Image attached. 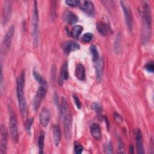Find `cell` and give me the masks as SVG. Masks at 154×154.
Returning <instances> with one entry per match:
<instances>
[{
  "label": "cell",
  "instance_id": "1",
  "mask_svg": "<svg viewBox=\"0 0 154 154\" xmlns=\"http://www.w3.org/2000/svg\"><path fill=\"white\" fill-rule=\"evenodd\" d=\"M142 41L146 44L150 40L152 34V17L150 7L146 2H143L142 11Z\"/></svg>",
  "mask_w": 154,
  "mask_h": 154
},
{
  "label": "cell",
  "instance_id": "2",
  "mask_svg": "<svg viewBox=\"0 0 154 154\" xmlns=\"http://www.w3.org/2000/svg\"><path fill=\"white\" fill-rule=\"evenodd\" d=\"M61 113L64 125V134L66 139H70L72 132V116L67 100L62 97L61 102Z\"/></svg>",
  "mask_w": 154,
  "mask_h": 154
},
{
  "label": "cell",
  "instance_id": "3",
  "mask_svg": "<svg viewBox=\"0 0 154 154\" xmlns=\"http://www.w3.org/2000/svg\"><path fill=\"white\" fill-rule=\"evenodd\" d=\"M25 85V72H22L20 76L17 80V94L18 99L19 108L20 113L23 117H26L27 116V107L26 103L24 94V87Z\"/></svg>",
  "mask_w": 154,
  "mask_h": 154
},
{
  "label": "cell",
  "instance_id": "4",
  "mask_svg": "<svg viewBox=\"0 0 154 154\" xmlns=\"http://www.w3.org/2000/svg\"><path fill=\"white\" fill-rule=\"evenodd\" d=\"M14 32V27L13 25H11V26H10L8 31H7L2 43L1 51L2 54H7L9 51L12 41V38L13 37Z\"/></svg>",
  "mask_w": 154,
  "mask_h": 154
},
{
  "label": "cell",
  "instance_id": "5",
  "mask_svg": "<svg viewBox=\"0 0 154 154\" xmlns=\"http://www.w3.org/2000/svg\"><path fill=\"white\" fill-rule=\"evenodd\" d=\"M10 131L11 138L14 143L19 140V132L17 128V120L14 113L11 110L10 114Z\"/></svg>",
  "mask_w": 154,
  "mask_h": 154
},
{
  "label": "cell",
  "instance_id": "6",
  "mask_svg": "<svg viewBox=\"0 0 154 154\" xmlns=\"http://www.w3.org/2000/svg\"><path fill=\"white\" fill-rule=\"evenodd\" d=\"M46 90H45V88L42 87H40L37 89L36 94L32 101V106L35 111H37L39 108L40 105L42 103L43 100L44 99L46 96Z\"/></svg>",
  "mask_w": 154,
  "mask_h": 154
},
{
  "label": "cell",
  "instance_id": "7",
  "mask_svg": "<svg viewBox=\"0 0 154 154\" xmlns=\"http://www.w3.org/2000/svg\"><path fill=\"white\" fill-rule=\"evenodd\" d=\"M120 4L122 6V8L123 9V14L125 19L126 20V25L129 29V30H132L133 28V20H132V16L131 8L129 7L126 4V2L123 1L120 2Z\"/></svg>",
  "mask_w": 154,
  "mask_h": 154
},
{
  "label": "cell",
  "instance_id": "8",
  "mask_svg": "<svg viewBox=\"0 0 154 154\" xmlns=\"http://www.w3.org/2000/svg\"><path fill=\"white\" fill-rule=\"evenodd\" d=\"M38 16L37 1H34L33 19H32V32H33L34 39L35 40V43H37V38H38Z\"/></svg>",
  "mask_w": 154,
  "mask_h": 154
},
{
  "label": "cell",
  "instance_id": "9",
  "mask_svg": "<svg viewBox=\"0 0 154 154\" xmlns=\"http://www.w3.org/2000/svg\"><path fill=\"white\" fill-rule=\"evenodd\" d=\"M8 141V133L4 125L1 126V142H0V153H6Z\"/></svg>",
  "mask_w": 154,
  "mask_h": 154
},
{
  "label": "cell",
  "instance_id": "10",
  "mask_svg": "<svg viewBox=\"0 0 154 154\" xmlns=\"http://www.w3.org/2000/svg\"><path fill=\"white\" fill-rule=\"evenodd\" d=\"M62 49L66 55H68L71 52L79 50L80 49V45L77 42L69 40L64 42L63 44Z\"/></svg>",
  "mask_w": 154,
  "mask_h": 154
},
{
  "label": "cell",
  "instance_id": "11",
  "mask_svg": "<svg viewBox=\"0 0 154 154\" xmlns=\"http://www.w3.org/2000/svg\"><path fill=\"white\" fill-rule=\"evenodd\" d=\"M97 29L99 33L103 36H108L112 34V29L108 23L103 22H100L97 23Z\"/></svg>",
  "mask_w": 154,
  "mask_h": 154
},
{
  "label": "cell",
  "instance_id": "12",
  "mask_svg": "<svg viewBox=\"0 0 154 154\" xmlns=\"http://www.w3.org/2000/svg\"><path fill=\"white\" fill-rule=\"evenodd\" d=\"M95 70H96V81L98 82L102 81L103 70L104 67V62L103 58H100L95 62Z\"/></svg>",
  "mask_w": 154,
  "mask_h": 154
},
{
  "label": "cell",
  "instance_id": "13",
  "mask_svg": "<svg viewBox=\"0 0 154 154\" xmlns=\"http://www.w3.org/2000/svg\"><path fill=\"white\" fill-rule=\"evenodd\" d=\"M69 77V73H68V63L67 61L64 62L63 64L58 77V84L61 86L63 84V82L65 80H67Z\"/></svg>",
  "mask_w": 154,
  "mask_h": 154
},
{
  "label": "cell",
  "instance_id": "14",
  "mask_svg": "<svg viewBox=\"0 0 154 154\" xmlns=\"http://www.w3.org/2000/svg\"><path fill=\"white\" fill-rule=\"evenodd\" d=\"M136 148L137 153L143 154L145 153L143 147L142 133L140 129H137L136 131Z\"/></svg>",
  "mask_w": 154,
  "mask_h": 154
},
{
  "label": "cell",
  "instance_id": "15",
  "mask_svg": "<svg viewBox=\"0 0 154 154\" xmlns=\"http://www.w3.org/2000/svg\"><path fill=\"white\" fill-rule=\"evenodd\" d=\"M50 118H51V113L49 109H46V108L43 109L40 113L39 120L41 125L44 127L47 126V125L49 124Z\"/></svg>",
  "mask_w": 154,
  "mask_h": 154
},
{
  "label": "cell",
  "instance_id": "16",
  "mask_svg": "<svg viewBox=\"0 0 154 154\" xmlns=\"http://www.w3.org/2000/svg\"><path fill=\"white\" fill-rule=\"evenodd\" d=\"M52 137L55 146H58L60 143L61 138V132L58 125H55L52 127Z\"/></svg>",
  "mask_w": 154,
  "mask_h": 154
},
{
  "label": "cell",
  "instance_id": "17",
  "mask_svg": "<svg viewBox=\"0 0 154 154\" xmlns=\"http://www.w3.org/2000/svg\"><path fill=\"white\" fill-rule=\"evenodd\" d=\"M63 18L66 22L71 25L76 23L78 20L77 16L69 10H66V11H64L63 14Z\"/></svg>",
  "mask_w": 154,
  "mask_h": 154
},
{
  "label": "cell",
  "instance_id": "18",
  "mask_svg": "<svg viewBox=\"0 0 154 154\" xmlns=\"http://www.w3.org/2000/svg\"><path fill=\"white\" fill-rule=\"evenodd\" d=\"M81 8L83 10L85 13H86L89 16H93L94 15V4L92 1H85L82 5Z\"/></svg>",
  "mask_w": 154,
  "mask_h": 154
},
{
  "label": "cell",
  "instance_id": "19",
  "mask_svg": "<svg viewBox=\"0 0 154 154\" xmlns=\"http://www.w3.org/2000/svg\"><path fill=\"white\" fill-rule=\"evenodd\" d=\"M3 19L2 22L4 24H6L10 18L11 15V7L10 4L8 1H5L3 6Z\"/></svg>",
  "mask_w": 154,
  "mask_h": 154
},
{
  "label": "cell",
  "instance_id": "20",
  "mask_svg": "<svg viewBox=\"0 0 154 154\" xmlns=\"http://www.w3.org/2000/svg\"><path fill=\"white\" fill-rule=\"evenodd\" d=\"M75 75L76 77L80 81H84L85 79V69L82 64H78L76 67Z\"/></svg>",
  "mask_w": 154,
  "mask_h": 154
},
{
  "label": "cell",
  "instance_id": "21",
  "mask_svg": "<svg viewBox=\"0 0 154 154\" xmlns=\"http://www.w3.org/2000/svg\"><path fill=\"white\" fill-rule=\"evenodd\" d=\"M91 134L94 139L99 140L101 138V132L100 126L97 123H93L90 129Z\"/></svg>",
  "mask_w": 154,
  "mask_h": 154
},
{
  "label": "cell",
  "instance_id": "22",
  "mask_svg": "<svg viewBox=\"0 0 154 154\" xmlns=\"http://www.w3.org/2000/svg\"><path fill=\"white\" fill-rule=\"evenodd\" d=\"M82 30L83 27L82 26L79 25L74 26L71 31V36L74 39H78L79 37Z\"/></svg>",
  "mask_w": 154,
  "mask_h": 154
},
{
  "label": "cell",
  "instance_id": "23",
  "mask_svg": "<svg viewBox=\"0 0 154 154\" xmlns=\"http://www.w3.org/2000/svg\"><path fill=\"white\" fill-rule=\"evenodd\" d=\"M45 134L44 132H42L40 134L38 139V146L40 150V153H42L43 152L44 148V143H45Z\"/></svg>",
  "mask_w": 154,
  "mask_h": 154
},
{
  "label": "cell",
  "instance_id": "24",
  "mask_svg": "<svg viewBox=\"0 0 154 154\" xmlns=\"http://www.w3.org/2000/svg\"><path fill=\"white\" fill-rule=\"evenodd\" d=\"M90 51L92 55V60L93 62H96L99 58V52L97 51V49L96 46L94 45H92L90 47Z\"/></svg>",
  "mask_w": 154,
  "mask_h": 154
},
{
  "label": "cell",
  "instance_id": "25",
  "mask_svg": "<svg viewBox=\"0 0 154 154\" xmlns=\"http://www.w3.org/2000/svg\"><path fill=\"white\" fill-rule=\"evenodd\" d=\"M32 75H33L34 79L40 84H41L42 85H44L46 84V81L45 79V78L41 75L38 73L37 72H36L35 70H33V71H32Z\"/></svg>",
  "mask_w": 154,
  "mask_h": 154
},
{
  "label": "cell",
  "instance_id": "26",
  "mask_svg": "<svg viewBox=\"0 0 154 154\" xmlns=\"http://www.w3.org/2000/svg\"><path fill=\"white\" fill-rule=\"evenodd\" d=\"M83 151L82 146L77 141H75L74 143V152L76 154H80Z\"/></svg>",
  "mask_w": 154,
  "mask_h": 154
},
{
  "label": "cell",
  "instance_id": "27",
  "mask_svg": "<svg viewBox=\"0 0 154 154\" xmlns=\"http://www.w3.org/2000/svg\"><path fill=\"white\" fill-rule=\"evenodd\" d=\"M93 37V34L92 33H90V32H87V33H85L84 34L82 37H81V40L85 42V43H88V42H90L92 38Z\"/></svg>",
  "mask_w": 154,
  "mask_h": 154
},
{
  "label": "cell",
  "instance_id": "28",
  "mask_svg": "<svg viewBox=\"0 0 154 154\" xmlns=\"http://www.w3.org/2000/svg\"><path fill=\"white\" fill-rule=\"evenodd\" d=\"M66 4L69 6L75 7L80 5V1L79 0H67L66 1Z\"/></svg>",
  "mask_w": 154,
  "mask_h": 154
},
{
  "label": "cell",
  "instance_id": "29",
  "mask_svg": "<svg viewBox=\"0 0 154 154\" xmlns=\"http://www.w3.org/2000/svg\"><path fill=\"white\" fill-rule=\"evenodd\" d=\"M103 149H104V152L106 153H113L112 147L111 142H109V143L105 144L104 145Z\"/></svg>",
  "mask_w": 154,
  "mask_h": 154
},
{
  "label": "cell",
  "instance_id": "30",
  "mask_svg": "<svg viewBox=\"0 0 154 154\" xmlns=\"http://www.w3.org/2000/svg\"><path fill=\"white\" fill-rule=\"evenodd\" d=\"M120 36L119 35H117L116 40H115V43H114V49H115V52H117V54H118V52H119V49H120Z\"/></svg>",
  "mask_w": 154,
  "mask_h": 154
},
{
  "label": "cell",
  "instance_id": "31",
  "mask_svg": "<svg viewBox=\"0 0 154 154\" xmlns=\"http://www.w3.org/2000/svg\"><path fill=\"white\" fill-rule=\"evenodd\" d=\"M144 68L146 69V70L147 71H148L150 73H153V70H154V64H153V62L151 61V62H149L147 63L145 66Z\"/></svg>",
  "mask_w": 154,
  "mask_h": 154
},
{
  "label": "cell",
  "instance_id": "32",
  "mask_svg": "<svg viewBox=\"0 0 154 154\" xmlns=\"http://www.w3.org/2000/svg\"><path fill=\"white\" fill-rule=\"evenodd\" d=\"M33 119H29L28 120H26V122H25V128H26V130L28 132H30V130H31V127L32 125V123H33Z\"/></svg>",
  "mask_w": 154,
  "mask_h": 154
},
{
  "label": "cell",
  "instance_id": "33",
  "mask_svg": "<svg viewBox=\"0 0 154 154\" xmlns=\"http://www.w3.org/2000/svg\"><path fill=\"white\" fill-rule=\"evenodd\" d=\"M92 108L97 112H100L101 111V106L100 105L97 103V102H95V103H93L92 104V106H91Z\"/></svg>",
  "mask_w": 154,
  "mask_h": 154
},
{
  "label": "cell",
  "instance_id": "34",
  "mask_svg": "<svg viewBox=\"0 0 154 154\" xmlns=\"http://www.w3.org/2000/svg\"><path fill=\"white\" fill-rule=\"evenodd\" d=\"M73 99L75 100V104L76 105V107L78 108V109H80L81 107V103L78 98V97L76 95V94H73Z\"/></svg>",
  "mask_w": 154,
  "mask_h": 154
},
{
  "label": "cell",
  "instance_id": "35",
  "mask_svg": "<svg viewBox=\"0 0 154 154\" xmlns=\"http://www.w3.org/2000/svg\"><path fill=\"white\" fill-rule=\"evenodd\" d=\"M114 117H115V119H116V120L117 122H119V123H120V122H122V117H121L119 114H118L117 113H115V114H114Z\"/></svg>",
  "mask_w": 154,
  "mask_h": 154
},
{
  "label": "cell",
  "instance_id": "36",
  "mask_svg": "<svg viewBox=\"0 0 154 154\" xmlns=\"http://www.w3.org/2000/svg\"><path fill=\"white\" fill-rule=\"evenodd\" d=\"M119 150L120 153H123L124 152L123 150V143L122 142L121 140H119Z\"/></svg>",
  "mask_w": 154,
  "mask_h": 154
}]
</instances>
